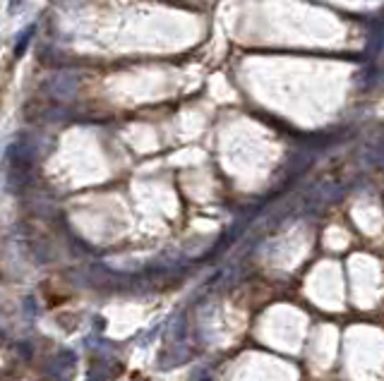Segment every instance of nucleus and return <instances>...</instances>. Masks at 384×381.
Masks as SVG:
<instances>
[{
  "instance_id": "obj_1",
  "label": "nucleus",
  "mask_w": 384,
  "mask_h": 381,
  "mask_svg": "<svg viewBox=\"0 0 384 381\" xmlns=\"http://www.w3.org/2000/svg\"><path fill=\"white\" fill-rule=\"evenodd\" d=\"M17 5H20V0H10V13H15Z\"/></svg>"
},
{
  "instance_id": "obj_2",
  "label": "nucleus",
  "mask_w": 384,
  "mask_h": 381,
  "mask_svg": "<svg viewBox=\"0 0 384 381\" xmlns=\"http://www.w3.org/2000/svg\"><path fill=\"white\" fill-rule=\"evenodd\" d=\"M0 345H3V331H0Z\"/></svg>"
}]
</instances>
